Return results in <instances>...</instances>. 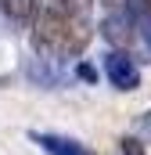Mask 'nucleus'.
Here are the masks:
<instances>
[{
  "label": "nucleus",
  "mask_w": 151,
  "mask_h": 155,
  "mask_svg": "<svg viewBox=\"0 0 151 155\" xmlns=\"http://www.w3.org/2000/svg\"><path fill=\"white\" fill-rule=\"evenodd\" d=\"M104 76L112 79V87L119 90H137L140 87V69H137V61L126 54V51H108L104 54Z\"/></svg>",
  "instance_id": "2"
},
{
  "label": "nucleus",
  "mask_w": 151,
  "mask_h": 155,
  "mask_svg": "<svg viewBox=\"0 0 151 155\" xmlns=\"http://www.w3.org/2000/svg\"><path fill=\"white\" fill-rule=\"evenodd\" d=\"M33 141L47 155H86L83 144H76L72 137H61V134H33Z\"/></svg>",
  "instance_id": "3"
},
{
  "label": "nucleus",
  "mask_w": 151,
  "mask_h": 155,
  "mask_svg": "<svg viewBox=\"0 0 151 155\" xmlns=\"http://www.w3.org/2000/svg\"><path fill=\"white\" fill-rule=\"evenodd\" d=\"M140 134H144V137L151 141V108L144 112V116H140Z\"/></svg>",
  "instance_id": "6"
},
{
  "label": "nucleus",
  "mask_w": 151,
  "mask_h": 155,
  "mask_svg": "<svg viewBox=\"0 0 151 155\" xmlns=\"http://www.w3.org/2000/svg\"><path fill=\"white\" fill-rule=\"evenodd\" d=\"M140 4H144V7H148V11H151V0H140Z\"/></svg>",
  "instance_id": "7"
},
{
  "label": "nucleus",
  "mask_w": 151,
  "mask_h": 155,
  "mask_svg": "<svg viewBox=\"0 0 151 155\" xmlns=\"http://www.w3.org/2000/svg\"><path fill=\"white\" fill-rule=\"evenodd\" d=\"M40 0H0V11L14 22V25H33Z\"/></svg>",
  "instance_id": "4"
},
{
  "label": "nucleus",
  "mask_w": 151,
  "mask_h": 155,
  "mask_svg": "<svg viewBox=\"0 0 151 155\" xmlns=\"http://www.w3.org/2000/svg\"><path fill=\"white\" fill-rule=\"evenodd\" d=\"M119 152L122 155H144V144H140L137 137H122V141H119Z\"/></svg>",
  "instance_id": "5"
},
{
  "label": "nucleus",
  "mask_w": 151,
  "mask_h": 155,
  "mask_svg": "<svg viewBox=\"0 0 151 155\" xmlns=\"http://www.w3.org/2000/svg\"><path fill=\"white\" fill-rule=\"evenodd\" d=\"M29 29H33V43L40 54L54 61L79 58L90 43V15H79L61 0H40Z\"/></svg>",
  "instance_id": "1"
}]
</instances>
